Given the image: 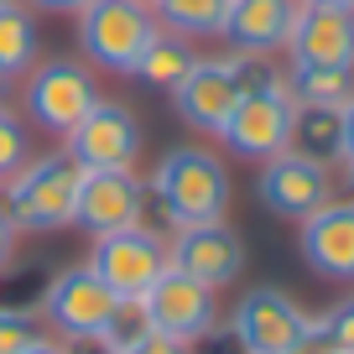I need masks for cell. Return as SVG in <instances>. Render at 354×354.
<instances>
[{"mask_svg": "<svg viewBox=\"0 0 354 354\" xmlns=\"http://www.w3.org/2000/svg\"><path fill=\"white\" fill-rule=\"evenodd\" d=\"M230 333H234V349L240 354H292L297 339L308 333V313L281 287H250L234 302Z\"/></svg>", "mask_w": 354, "mask_h": 354, "instance_id": "ba28073f", "label": "cell"}, {"mask_svg": "<svg viewBox=\"0 0 354 354\" xmlns=\"http://www.w3.org/2000/svg\"><path fill=\"white\" fill-rule=\"evenodd\" d=\"M292 354H339V339H333V328H328V313H323V318H308V333L297 339Z\"/></svg>", "mask_w": 354, "mask_h": 354, "instance_id": "4316f807", "label": "cell"}, {"mask_svg": "<svg viewBox=\"0 0 354 354\" xmlns=\"http://www.w3.org/2000/svg\"><path fill=\"white\" fill-rule=\"evenodd\" d=\"M344 167H349V183H354V162H344Z\"/></svg>", "mask_w": 354, "mask_h": 354, "instance_id": "d590c367", "label": "cell"}, {"mask_svg": "<svg viewBox=\"0 0 354 354\" xmlns=\"http://www.w3.org/2000/svg\"><path fill=\"white\" fill-rule=\"evenodd\" d=\"M287 151L308 156V162H323V167H344V110L297 104L292 110V146Z\"/></svg>", "mask_w": 354, "mask_h": 354, "instance_id": "d6986e66", "label": "cell"}, {"mask_svg": "<svg viewBox=\"0 0 354 354\" xmlns=\"http://www.w3.org/2000/svg\"><path fill=\"white\" fill-rule=\"evenodd\" d=\"M32 156H37V151H32V125H26L11 104H0V183H6V177H16Z\"/></svg>", "mask_w": 354, "mask_h": 354, "instance_id": "d4e9b609", "label": "cell"}, {"mask_svg": "<svg viewBox=\"0 0 354 354\" xmlns=\"http://www.w3.org/2000/svg\"><path fill=\"white\" fill-rule=\"evenodd\" d=\"M328 328H333V339H339V349L354 354V302H339V308L328 313Z\"/></svg>", "mask_w": 354, "mask_h": 354, "instance_id": "83f0119b", "label": "cell"}, {"mask_svg": "<svg viewBox=\"0 0 354 354\" xmlns=\"http://www.w3.org/2000/svg\"><path fill=\"white\" fill-rule=\"evenodd\" d=\"M125 354H193V344H177V339H167V333H146V339L131 344Z\"/></svg>", "mask_w": 354, "mask_h": 354, "instance_id": "f1b7e54d", "label": "cell"}, {"mask_svg": "<svg viewBox=\"0 0 354 354\" xmlns=\"http://www.w3.org/2000/svg\"><path fill=\"white\" fill-rule=\"evenodd\" d=\"M193 63H198V47H193V37H177V32H156L151 37V47L141 53V63H136V73L131 78H141V84H151V88H162V94H172L183 78L193 73Z\"/></svg>", "mask_w": 354, "mask_h": 354, "instance_id": "ffe728a7", "label": "cell"}, {"mask_svg": "<svg viewBox=\"0 0 354 354\" xmlns=\"http://www.w3.org/2000/svg\"><path fill=\"white\" fill-rule=\"evenodd\" d=\"M302 6H333V11H354V0H302Z\"/></svg>", "mask_w": 354, "mask_h": 354, "instance_id": "836d02e7", "label": "cell"}, {"mask_svg": "<svg viewBox=\"0 0 354 354\" xmlns=\"http://www.w3.org/2000/svg\"><path fill=\"white\" fill-rule=\"evenodd\" d=\"M297 6L302 0H230V16H224V42L230 53H266L277 57L287 53V37L297 26Z\"/></svg>", "mask_w": 354, "mask_h": 354, "instance_id": "e0dca14e", "label": "cell"}, {"mask_svg": "<svg viewBox=\"0 0 354 354\" xmlns=\"http://www.w3.org/2000/svg\"><path fill=\"white\" fill-rule=\"evenodd\" d=\"M32 11H47V16H78L88 0H26Z\"/></svg>", "mask_w": 354, "mask_h": 354, "instance_id": "4dcf8cb0", "label": "cell"}, {"mask_svg": "<svg viewBox=\"0 0 354 354\" xmlns=\"http://www.w3.org/2000/svg\"><path fill=\"white\" fill-rule=\"evenodd\" d=\"M302 261L328 281H354V198H328L297 224Z\"/></svg>", "mask_w": 354, "mask_h": 354, "instance_id": "9a60e30c", "label": "cell"}, {"mask_svg": "<svg viewBox=\"0 0 354 354\" xmlns=\"http://www.w3.org/2000/svg\"><path fill=\"white\" fill-rule=\"evenodd\" d=\"M78 183H84V167L73 162L68 151H47V156H32L16 177H6V214L16 219V230H32V234H47V230H68L78 214Z\"/></svg>", "mask_w": 354, "mask_h": 354, "instance_id": "7a4b0ae2", "label": "cell"}, {"mask_svg": "<svg viewBox=\"0 0 354 354\" xmlns=\"http://www.w3.org/2000/svg\"><path fill=\"white\" fill-rule=\"evenodd\" d=\"M115 302L120 297H115L84 261V266H68V271H57V277L47 281L37 313H42L47 328H57L68 344H78V339H100L110 313H115Z\"/></svg>", "mask_w": 354, "mask_h": 354, "instance_id": "52a82bcc", "label": "cell"}, {"mask_svg": "<svg viewBox=\"0 0 354 354\" xmlns=\"http://www.w3.org/2000/svg\"><path fill=\"white\" fill-rule=\"evenodd\" d=\"M11 84H16V78H6V73H0V104H11Z\"/></svg>", "mask_w": 354, "mask_h": 354, "instance_id": "e575fe53", "label": "cell"}, {"mask_svg": "<svg viewBox=\"0 0 354 354\" xmlns=\"http://www.w3.org/2000/svg\"><path fill=\"white\" fill-rule=\"evenodd\" d=\"M230 68H234L240 94H281L287 88V68L266 53H230Z\"/></svg>", "mask_w": 354, "mask_h": 354, "instance_id": "cb8c5ba5", "label": "cell"}, {"mask_svg": "<svg viewBox=\"0 0 354 354\" xmlns=\"http://www.w3.org/2000/svg\"><path fill=\"white\" fill-rule=\"evenodd\" d=\"M73 224L88 234H115L131 224H146V183L136 172H84Z\"/></svg>", "mask_w": 354, "mask_h": 354, "instance_id": "5bb4252c", "label": "cell"}, {"mask_svg": "<svg viewBox=\"0 0 354 354\" xmlns=\"http://www.w3.org/2000/svg\"><path fill=\"white\" fill-rule=\"evenodd\" d=\"M26 354H68V344H47V339H42V344H32Z\"/></svg>", "mask_w": 354, "mask_h": 354, "instance_id": "d6a6232c", "label": "cell"}, {"mask_svg": "<svg viewBox=\"0 0 354 354\" xmlns=\"http://www.w3.org/2000/svg\"><path fill=\"white\" fill-rule=\"evenodd\" d=\"M240 100H245V94H240V84H234L230 57H198L193 73L172 88L177 120L193 125V131H203V136H219L224 125H230V115H234Z\"/></svg>", "mask_w": 354, "mask_h": 354, "instance_id": "4fadbf2b", "label": "cell"}, {"mask_svg": "<svg viewBox=\"0 0 354 354\" xmlns=\"http://www.w3.org/2000/svg\"><path fill=\"white\" fill-rule=\"evenodd\" d=\"M292 110L297 104H292L287 88L281 94H245L234 104L230 125L219 131V141L245 162H271V156H281L292 146Z\"/></svg>", "mask_w": 354, "mask_h": 354, "instance_id": "7c38bea8", "label": "cell"}, {"mask_svg": "<svg viewBox=\"0 0 354 354\" xmlns=\"http://www.w3.org/2000/svg\"><path fill=\"white\" fill-rule=\"evenodd\" d=\"M344 162H354V100L344 104Z\"/></svg>", "mask_w": 354, "mask_h": 354, "instance_id": "1f68e13d", "label": "cell"}, {"mask_svg": "<svg viewBox=\"0 0 354 354\" xmlns=\"http://www.w3.org/2000/svg\"><path fill=\"white\" fill-rule=\"evenodd\" d=\"M292 63H323V68H354V11L333 6H297V26L287 37Z\"/></svg>", "mask_w": 354, "mask_h": 354, "instance_id": "2e32d148", "label": "cell"}, {"mask_svg": "<svg viewBox=\"0 0 354 354\" xmlns=\"http://www.w3.org/2000/svg\"><path fill=\"white\" fill-rule=\"evenodd\" d=\"M167 250H172V266L183 271V277L203 281L209 292H224L240 281L245 271V240L234 224L214 219V224H183V230H172V240H167Z\"/></svg>", "mask_w": 354, "mask_h": 354, "instance_id": "30bf717a", "label": "cell"}, {"mask_svg": "<svg viewBox=\"0 0 354 354\" xmlns=\"http://www.w3.org/2000/svg\"><path fill=\"white\" fill-rule=\"evenodd\" d=\"M339 354H349V349H339Z\"/></svg>", "mask_w": 354, "mask_h": 354, "instance_id": "8d00e7d4", "label": "cell"}, {"mask_svg": "<svg viewBox=\"0 0 354 354\" xmlns=\"http://www.w3.org/2000/svg\"><path fill=\"white\" fill-rule=\"evenodd\" d=\"M156 32H162V21H156L151 0H88L78 11V47L88 53V63L125 78L136 73Z\"/></svg>", "mask_w": 354, "mask_h": 354, "instance_id": "3957f363", "label": "cell"}, {"mask_svg": "<svg viewBox=\"0 0 354 354\" xmlns=\"http://www.w3.org/2000/svg\"><path fill=\"white\" fill-rule=\"evenodd\" d=\"M42 63V26L26 0H0V73L26 78Z\"/></svg>", "mask_w": 354, "mask_h": 354, "instance_id": "ac0fdd59", "label": "cell"}, {"mask_svg": "<svg viewBox=\"0 0 354 354\" xmlns=\"http://www.w3.org/2000/svg\"><path fill=\"white\" fill-rule=\"evenodd\" d=\"M287 94H292V104H323V110H344V104L354 100V68L287 63Z\"/></svg>", "mask_w": 354, "mask_h": 354, "instance_id": "44dd1931", "label": "cell"}, {"mask_svg": "<svg viewBox=\"0 0 354 354\" xmlns=\"http://www.w3.org/2000/svg\"><path fill=\"white\" fill-rule=\"evenodd\" d=\"M63 151L84 172H136L141 156V120L120 100H100L73 131L63 136Z\"/></svg>", "mask_w": 354, "mask_h": 354, "instance_id": "8992f818", "label": "cell"}, {"mask_svg": "<svg viewBox=\"0 0 354 354\" xmlns=\"http://www.w3.org/2000/svg\"><path fill=\"white\" fill-rule=\"evenodd\" d=\"M100 104V84L88 73V63H73V57H47L26 73L21 84V120L32 131H47L63 141L88 110Z\"/></svg>", "mask_w": 354, "mask_h": 354, "instance_id": "277c9868", "label": "cell"}, {"mask_svg": "<svg viewBox=\"0 0 354 354\" xmlns=\"http://www.w3.org/2000/svg\"><path fill=\"white\" fill-rule=\"evenodd\" d=\"M141 302H146V313H151V328L167 333V339H177V344L209 339L214 323H219V302H214V292L203 287V281L183 277L177 266H167L162 281H156Z\"/></svg>", "mask_w": 354, "mask_h": 354, "instance_id": "8fae6325", "label": "cell"}, {"mask_svg": "<svg viewBox=\"0 0 354 354\" xmlns=\"http://www.w3.org/2000/svg\"><path fill=\"white\" fill-rule=\"evenodd\" d=\"M146 198L162 214L167 230H183V224H214L230 214L234 183L224 156H214L209 146H172V151L156 162V172L146 177Z\"/></svg>", "mask_w": 354, "mask_h": 354, "instance_id": "6da1fadb", "label": "cell"}, {"mask_svg": "<svg viewBox=\"0 0 354 354\" xmlns=\"http://www.w3.org/2000/svg\"><path fill=\"white\" fill-rule=\"evenodd\" d=\"M47 339V323L37 308H0V354H26L32 344Z\"/></svg>", "mask_w": 354, "mask_h": 354, "instance_id": "484cf974", "label": "cell"}, {"mask_svg": "<svg viewBox=\"0 0 354 354\" xmlns=\"http://www.w3.org/2000/svg\"><path fill=\"white\" fill-rule=\"evenodd\" d=\"M146 333H156L146 302L141 297H120V302H115V313H110V323H104V333H100V344H104V349H115V354H125L131 344H141Z\"/></svg>", "mask_w": 354, "mask_h": 354, "instance_id": "603a6c76", "label": "cell"}, {"mask_svg": "<svg viewBox=\"0 0 354 354\" xmlns=\"http://www.w3.org/2000/svg\"><path fill=\"white\" fill-rule=\"evenodd\" d=\"M156 21L177 37H219L224 32V16H230V0H151Z\"/></svg>", "mask_w": 354, "mask_h": 354, "instance_id": "7402d4cb", "label": "cell"}, {"mask_svg": "<svg viewBox=\"0 0 354 354\" xmlns=\"http://www.w3.org/2000/svg\"><path fill=\"white\" fill-rule=\"evenodd\" d=\"M16 219L6 214V203H0V266H11V250H16Z\"/></svg>", "mask_w": 354, "mask_h": 354, "instance_id": "f546056e", "label": "cell"}, {"mask_svg": "<svg viewBox=\"0 0 354 354\" xmlns=\"http://www.w3.org/2000/svg\"><path fill=\"white\" fill-rule=\"evenodd\" d=\"M167 266H172L167 234L146 230V224H131V230H115V234H94V245H88V271L115 297H146L162 281Z\"/></svg>", "mask_w": 354, "mask_h": 354, "instance_id": "5b68a950", "label": "cell"}, {"mask_svg": "<svg viewBox=\"0 0 354 354\" xmlns=\"http://www.w3.org/2000/svg\"><path fill=\"white\" fill-rule=\"evenodd\" d=\"M255 198H261L266 214L302 224L308 214H318L323 203L333 198V167L308 162V156H297V151H281V156H271V162H261Z\"/></svg>", "mask_w": 354, "mask_h": 354, "instance_id": "9c48e42d", "label": "cell"}]
</instances>
